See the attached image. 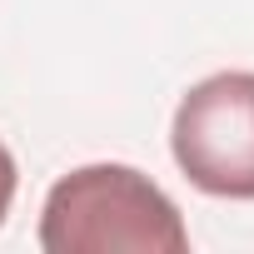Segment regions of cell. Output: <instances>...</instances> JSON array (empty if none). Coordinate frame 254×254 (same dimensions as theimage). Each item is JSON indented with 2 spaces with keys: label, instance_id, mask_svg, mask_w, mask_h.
Wrapping results in <instances>:
<instances>
[{
  "label": "cell",
  "instance_id": "cell-1",
  "mask_svg": "<svg viewBox=\"0 0 254 254\" xmlns=\"http://www.w3.org/2000/svg\"><path fill=\"white\" fill-rule=\"evenodd\" d=\"M45 254H185L175 199L135 165H85L50 185L40 209Z\"/></svg>",
  "mask_w": 254,
  "mask_h": 254
},
{
  "label": "cell",
  "instance_id": "cell-2",
  "mask_svg": "<svg viewBox=\"0 0 254 254\" xmlns=\"http://www.w3.org/2000/svg\"><path fill=\"white\" fill-rule=\"evenodd\" d=\"M170 150L185 180L214 199H254V70H219L175 110Z\"/></svg>",
  "mask_w": 254,
  "mask_h": 254
},
{
  "label": "cell",
  "instance_id": "cell-3",
  "mask_svg": "<svg viewBox=\"0 0 254 254\" xmlns=\"http://www.w3.org/2000/svg\"><path fill=\"white\" fill-rule=\"evenodd\" d=\"M15 185H20V170H15V155L0 145V224L10 214V199H15Z\"/></svg>",
  "mask_w": 254,
  "mask_h": 254
}]
</instances>
